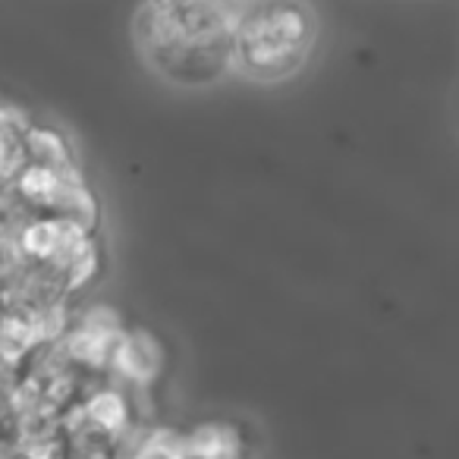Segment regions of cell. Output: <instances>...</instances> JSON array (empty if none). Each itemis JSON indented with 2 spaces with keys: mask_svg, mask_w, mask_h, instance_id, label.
I'll list each match as a JSON object with an SVG mask.
<instances>
[{
  "mask_svg": "<svg viewBox=\"0 0 459 459\" xmlns=\"http://www.w3.org/2000/svg\"><path fill=\"white\" fill-rule=\"evenodd\" d=\"M142 64L177 89H211L233 73L230 0H139L129 20Z\"/></svg>",
  "mask_w": 459,
  "mask_h": 459,
  "instance_id": "cell-1",
  "label": "cell"
},
{
  "mask_svg": "<svg viewBox=\"0 0 459 459\" xmlns=\"http://www.w3.org/2000/svg\"><path fill=\"white\" fill-rule=\"evenodd\" d=\"M318 45V13L306 0H243L237 4L233 73L258 85L293 79Z\"/></svg>",
  "mask_w": 459,
  "mask_h": 459,
  "instance_id": "cell-2",
  "label": "cell"
},
{
  "mask_svg": "<svg viewBox=\"0 0 459 459\" xmlns=\"http://www.w3.org/2000/svg\"><path fill=\"white\" fill-rule=\"evenodd\" d=\"M186 459H249V437L230 419H204L183 431Z\"/></svg>",
  "mask_w": 459,
  "mask_h": 459,
  "instance_id": "cell-3",
  "label": "cell"
},
{
  "mask_svg": "<svg viewBox=\"0 0 459 459\" xmlns=\"http://www.w3.org/2000/svg\"><path fill=\"white\" fill-rule=\"evenodd\" d=\"M160 359L164 350L148 331H123L110 356V371H117L126 384L145 387L160 371Z\"/></svg>",
  "mask_w": 459,
  "mask_h": 459,
  "instance_id": "cell-4",
  "label": "cell"
},
{
  "mask_svg": "<svg viewBox=\"0 0 459 459\" xmlns=\"http://www.w3.org/2000/svg\"><path fill=\"white\" fill-rule=\"evenodd\" d=\"M129 425V406L126 396L120 390H95L91 396H85L82 406L76 409V421H70V431H89L101 434V437L120 440V434Z\"/></svg>",
  "mask_w": 459,
  "mask_h": 459,
  "instance_id": "cell-5",
  "label": "cell"
},
{
  "mask_svg": "<svg viewBox=\"0 0 459 459\" xmlns=\"http://www.w3.org/2000/svg\"><path fill=\"white\" fill-rule=\"evenodd\" d=\"M26 154L29 164L54 167V170H76V160H73L66 139L45 123H29L26 126Z\"/></svg>",
  "mask_w": 459,
  "mask_h": 459,
  "instance_id": "cell-6",
  "label": "cell"
},
{
  "mask_svg": "<svg viewBox=\"0 0 459 459\" xmlns=\"http://www.w3.org/2000/svg\"><path fill=\"white\" fill-rule=\"evenodd\" d=\"M120 459H186L183 431H173V428H148L139 437L129 440L126 453H120Z\"/></svg>",
  "mask_w": 459,
  "mask_h": 459,
  "instance_id": "cell-7",
  "label": "cell"
},
{
  "mask_svg": "<svg viewBox=\"0 0 459 459\" xmlns=\"http://www.w3.org/2000/svg\"><path fill=\"white\" fill-rule=\"evenodd\" d=\"M26 126L29 120H0V186H13L20 170L29 164Z\"/></svg>",
  "mask_w": 459,
  "mask_h": 459,
  "instance_id": "cell-8",
  "label": "cell"
},
{
  "mask_svg": "<svg viewBox=\"0 0 459 459\" xmlns=\"http://www.w3.org/2000/svg\"><path fill=\"white\" fill-rule=\"evenodd\" d=\"M230 4H233V7H237V4H243V0H230Z\"/></svg>",
  "mask_w": 459,
  "mask_h": 459,
  "instance_id": "cell-9",
  "label": "cell"
}]
</instances>
